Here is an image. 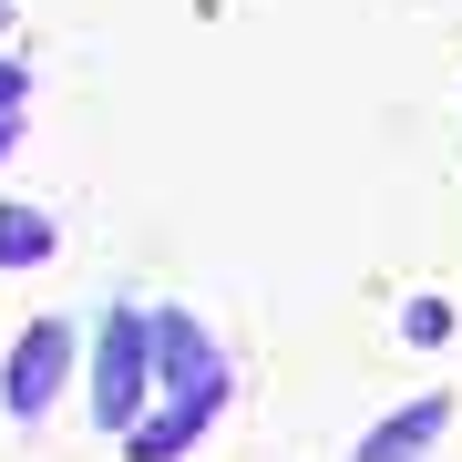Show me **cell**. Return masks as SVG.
Segmentation results:
<instances>
[{"instance_id":"6da1fadb","label":"cell","mask_w":462,"mask_h":462,"mask_svg":"<svg viewBox=\"0 0 462 462\" xmlns=\"http://www.w3.org/2000/svg\"><path fill=\"white\" fill-rule=\"evenodd\" d=\"M144 391H154V319L114 309L103 339H93V421L103 431H134V421H144Z\"/></svg>"},{"instance_id":"7a4b0ae2","label":"cell","mask_w":462,"mask_h":462,"mask_svg":"<svg viewBox=\"0 0 462 462\" xmlns=\"http://www.w3.org/2000/svg\"><path fill=\"white\" fill-rule=\"evenodd\" d=\"M62 370H72V329H62V319H32V329H21V349H11V370H0L11 421H42L51 391H62Z\"/></svg>"},{"instance_id":"5b68a950","label":"cell","mask_w":462,"mask_h":462,"mask_svg":"<svg viewBox=\"0 0 462 462\" xmlns=\"http://www.w3.org/2000/svg\"><path fill=\"white\" fill-rule=\"evenodd\" d=\"M51 257V216L42 206H0V267H42Z\"/></svg>"},{"instance_id":"52a82bcc","label":"cell","mask_w":462,"mask_h":462,"mask_svg":"<svg viewBox=\"0 0 462 462\" xmlns=\"http://www.w3.org/2000/svg\"><path fill=\"white\" fill-rule=\"evenodd\" d=\"M21 93H32V83H21L11 62H0V134H11V114H21Z\"/></svg>"},{"instance_id":"8992f818","label":"cell","mask_w":462,"mask_h":462,"mask_svg":"<svg viewBox=\"0 0 462 462\" xmlns=\"http://www.w3.org/2000/svg\"><path fill=\"white\" fill-rule=\"evenodd\" d=\"M401 329L431 349V339H452V309H442V298H411V309H401Z\"/></svg>"},{"instance_id":"277c9868","label":"cell","mask_w":462,"mask_h":462,"mask_svg":"<svg viewBox=\"0 0 462 462\" xmlns=\"http://www.w3.org/2000/svg\"><path fill=\"white\" fill-rule=\"evenodd\" d=\"M216 411H206V401H175V411L165 421H144V431H134V462H175L185 442H196V431H206Z\"/></svg>"},{"instance_id":"3957f363","label":"cell","mask_w":462,"mask_h":462,"mask_svg":"<svg viewBox=\"0 0 462 462\" xmlns=\"http://www.w3.org/2000/svg\"><path fill=\"white\" fill-rule=\"evenodd\" d=\"M442 431H452V391H421V401H401V411L380 421V431H370V442L349 452V462H421L431 442H442Z\"/></svg>"}]
</instances>
